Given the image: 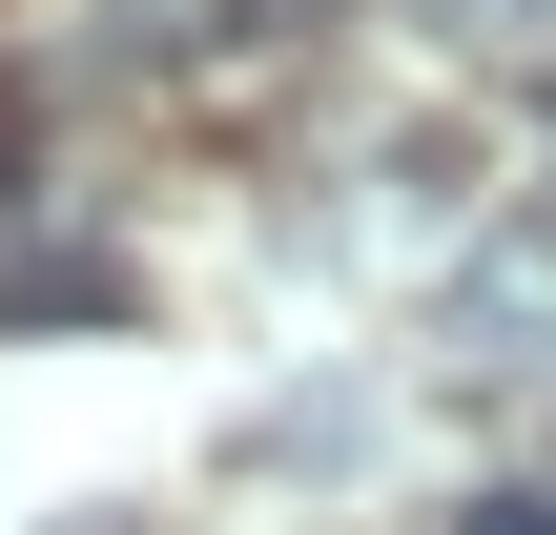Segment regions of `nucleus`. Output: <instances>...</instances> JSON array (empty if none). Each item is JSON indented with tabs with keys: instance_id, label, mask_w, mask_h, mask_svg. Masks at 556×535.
Wrapping results in <instances>:
<instances>
[{
	"instance_id": "nucleus-1",
	"label": "nucleus",
	"mask_w": 556,
	"mask_h": 535,
	"mask_svg": "<svg viewBox=\"0 0 556 535\" xmlns=\"http://www.w3.org/2000/svg\"><path fill=\"white\" fill-rule=\"evenodd\" d=\"M62 309L103 330V309H124V268H103V247H0V330H62Z\"/></svg>"
},
{
	"instance_id": "nucleus-3",
	"label": "nucleus",
	"mask_w": 556,
	"mask_h": 535,
	"mask_svg": "<svg viewBox=\"0 0 556 535\" xmlns=\"http://www.w3.org/2000/svg\"><path fill=\"white\" fill-rule=\"evenodd\" d=\"M392 21H433V41H516L536 0H392Z\"/></svg>"
},
{
	"instance_id": "nucleus-2",
	"label": "nucleus",
	"mask_w": 556,
	"mask_h": 535,
	"mask_svg": "<svg viewBox=\"0 0 556 535\" xmlns=\"http://www.w3.org/2000/svg\"><path fill=\"white\" fill-rule=\"evenodd\" d=\"M83 21H103V41H206L227 0H83Z\"/></svg>"
}]
</instances>
